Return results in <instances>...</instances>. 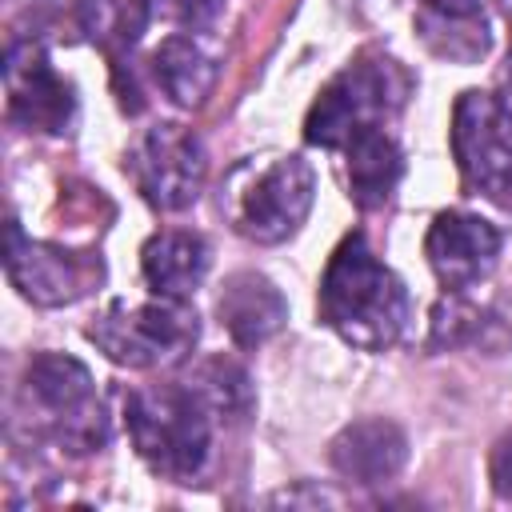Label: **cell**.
I'll return each instance as SVG.
<instances>
[{"label": "cell", "instance_id": "1", "mask_svg": "<svg viewBox=\"0 0 512 512\" xmlns=\"http://www.w3.org/2000/svg\"><path fill=\"white\" fill-rule=\"evenodd\" d=\"M320 320L360 352H384L408 324L400 276L368 248L360 232L344 236L320 280Z\"/></svg>", "mask_w": 512, "mask_h": 512}, {"label": "cell", "instance_id": "2", "mask_svg": "<svg viewBox=\"0 0 512 512\" xmlns=\"http://www.w3.org/2000/svg\"><path fill=\"white\" fill-rule=\"evenodd\" d=\"M124 428L140 460L164 480L188 484L208 464L212 412L184 380L132 388L124 396Z\"/></svg>", "mask_w": 512, "mask_h": 512}, {"label": "cell", "instance_id": "3", "mask_svg": "<svg viewBox=\"0 0 512 512\" xmlns=\"http://www.w3.org/2000/svg\"><path fill=\"white\" fill-rule=\"evenodd\" d=\"M316 196L312 164L296 152L240 160L220 188V212L252 244H284L308 220Z\"/></svg>", "mask_w": 512, "mask_h": 512}, {"label": "cell", "instance_id": "4", "mask_svg": "<svg viewBox=\"0 0 512 512\" xmlns=\"http://www.w3.org/2000/svg\"><path fill=\"white\" fill-rule=\"evenodd\" d=\"M408 92L412 76L404 72V64L380 52H364L328 80L304 120V140L320 148H344L352 136L384 128L404 108Z\"/></svg>", "mask_w": 512, "mask_h": 512}, {"label": "cell", "instance_id": "5", "mask_svg": "<svg viewBox=\"0 0 512 512\" xmlns=\"http://www.w3.org/2000/svg\"><path fill=\"white\" fill-rule=\"evenodd\" d=\"M88 340L120 368H168L180 364L196 340H200V320L188 300H168L156 296L148 304H108L92 324Z\"/></svg>", "mask_w": 512, "mask_h": 512}, {"label": "cell", "instance_id": "6", "mask_svg": "<svg viewBox=\"0 0 512 512\" xmlns=\"http://www.w3.org/2000/svg\"><path fill=\"white\" fill-rule=\"evenodd\" d=\"M124 172L132 176L136 192L152 208L180 212L200 196L204 176H208V156L192 128L152 124L132 140L128 156H124Z\"/></svg>", "mask_w": 512, "mask_h": 512}, {"label": "cell", "instance_id": "7", "mask_svg": "<svg viewBox=\"0 0 512 512\" xmlns=\"http://www.w3.org/2000/svg\"><path fill=\"white\" fill-rule=\"evenodd\" d=\"M24 396L48 416L60 444L72 452H92L108 440L104 408L92 392V372L60 352H40L24 368Z\"/></svg>", "mask_w": 512, "mask_h": 512}, {"label": "cell", "instance_id": "8", "mask_svg": "<svg viewBox=\"0 0 512 512\" xmlns=\"http://www.w3.org/2000/svg\"><path fill=\"white\" fill-rule=\"evenodd\" d=\"M452 156L468 188L504 200L512 192V112L492 92H460L452 104Z\"/></svg>", "mask_w": 512, "mask_h": 512}, {"label": "cell", "instance_id": "9", "mask_svg": "<svg viewBox=\"0 0 512 512\" xmlns=\"http://www.w3.org/2000/svg\"><path fill=\"white\" fill-rule=\"evenodd\" d=\"M4 272L12 288L40 304V308H60L80 296H88L104 280V264L92 252H68L60 244L28 240L20 224H8V252H4Z\"/></svg>", "mask_w": 512, "mask_h": 512}, {"label": "cell", "instance_id": "10", "mask_svg": "<svg viewBox=\"0 0 512 512\" xmlns=\"http://www.w3.org/2000/svg\"><path fill=\"white\" fill-rule=\"evenodd\" d=\"M4 92H8V116L28 132H68L76 116V92L72 84L52 68L48 52L36 40L8 44L4 56Z\"/></svg>", "mask_w": 512, "mask_h": 512}, {"label": "cell", "instance_id": "11", "mask_svg": "<svg viewBox=\"0 0 512 512\" xmlns=\"http://www.w3.org/2000/svg\"><path fill=\"white\" fill-rule=\"evenodd\" d=\"M424 256L448 292H468L492 276L500 260V228L476 212H440L424 236Z\"/></svg>", "mask_w": 512, "mask_h": 512}, {"label": "cell", "instance_id": "12", "mask_svg": "<svg viewBox=\"0 0 512 512\" xmlns=\"http://www.w3.org/2000/svg\"><path fill=\"white\" fill-rule=\"evenodd\" d=\"M328 460L352 484H384L404 468L408 436H404L400 424H392L384 416L352 420L348 428L336 432V440L328 448Z\"/></svg>", "mask_w": 512, "mask_h": 512}, {"label": "cell", "instance_id": "13", "mask_svg": "<svg viewBox=\"0 0 512 512\" xmlns=\"http://www.w3.org/2000/svg\"><path fill=\"white\" fill-rule=\"evenodd\" d=\"M216 316H220L224 332L232 336V344L256 348V344L272 340L284 328L288 304H284L280 288L264 272H232L220 284Z\"/></svg>", "mask_w": 512, "mask_h": 512}, {"label": "cell", "instance_id": "14", "mask_svg": "<svg viewBox=\"0 0 512 512\" xmlns=\"http://www.w3.org/2000/svg\"><path fill=\"white\" fill-rule=\"evenodd\" d=\"M140 272L156 296L188 300L208 272V244L200 232L164 228V232L148 236V244L140 252Z\"/></svg>", "mask_w": 512, "mask_h": 512}, {"label": "cell", "instance_id": "15", "mask_svg": "<svg viewBox=\"0 0 512 512\" xmlns=\"http://www.w3.org/2000/svg\"><path fill=\"white\" fill-rule=\"evenodd\" d=\"M344 152H348V196L356 200V208L364 212L384 208L404 176V156L396 140L384 128H368L352 136Z\"/></svg>", "mask_w": 512, "mask_h": 512}, {"label": "cell", "instance_id": "16", "mask_svg": "<svg viewBox=\"0 0 512 512\" xmlns=\"http://www.w3.org/2000/svg\"><path fill=\"white\" fill-rule=\"evenodd\" d=\"M152 80L176 108H200L216 84V60L192 36H168L152 52Z\"/></svg>", "mask_w": 512, "mask_h": 512}, {"label": "cell", "instance_id": "17", "mask_svg": "<svg viewBox=\"0 0 512 512\" xmlns=\"http://www.w3.org/2000/svg\"><path fill=\"white\" fill-rule=\"evenodd\" d=\"M152 4L148 0H76V24L80 32L108 52L112 64L124 60V52H132L148 28Z\"/></svg>", "mask_w": 512, "mask_h": 512}, {"label": "cell", "instance_id": "18", "mask_svg": "<svg viewBox=\"0 0 512 512\" xmlns=\"http://www.w3.org/2000/svg\"><path fill=\"white\" fill-rule=\"evenodd\" d=\"M184 384L204 400V408H208L216 420H244V416L252 412V380H248V372H244L236 360H228V356H208V360H200V364L188 372Z\"/></svg>", "mask_w": 512, "mask_h": 512}, {"label": "cell", "instance_id": "19", "mask_svg": "<svg viewBox=\"0 0 512 512\" xmlns=\"http://www.w3.org/2000/svg\"><path fill=\"white\" fill-rule=\"evenodd\" d=\"M492 312L460 300V292H448L432 308V348H456V344H480L492 328Z\"/></svg>", "mask_w": 512, "mask_h": 512}, {"label": "cell", "instance_id": "20", "mask_svg": "<svg viewBox=\"0 0 512 512\" xmlns=\"http://www.w3.org/2000/svg\"><path fill=\"white\" fill-rule=\"evenodd\" d=\"M164 4H168V12H172L180 24H188V28L212 24V20L220 16V8H224V0H164Z\"/></svg>", "mask_w": 512, "mask_h": 512}, {"label": "cell", "instance_id": "21", "mask_svg": "<svg viewBox=\"0 0 512 512\" xmlns=\"http://www.w3.org/2000/svg\"><path fill=\"white\" fill-rule=\"evenodd\" d=\"M492 488H496V496L512 500V432L500 436L492 448Z\"/></svg>", "mask_w": 512, "mask_h": 512}, {"label": "cell", "instance_id": "22", "mask_svg": "<svg viewBox=\"0 0 512 512\" xmlns=\"http://www.w3.org/2000/svg\"><path fill=\"white\" fill-rule=\"evenodd\" d=\"M424 12H440V16H480L484 0H420Z\"/></svg>", "mask_w": 512, "mask_h": 512}, {"label": "cell", "instance_id": "23", "mask_svg": "<svg viewBox=\"0 0 512 512\" xmlns=\"http://www.w3.org/2000/svg\"><path fill=\"white\" fill-rule=\"evenodd\" d=\"M332 496H324V492H280L276 496V504H328Z\"/></svg>", "mask_w": 512, "mask_h": 512}, {"label": "cell", "instance_id": "24", "mask_svg": "<svg viewBox=\"0 0 512 512\" xmlns=\"http://www.w3.org/2000/svg\"><path fill=\"white\" fill-rule=\"evenodd\" d=\"M500 100H504V108L512 112V52H508V60H504V72H500Z\"/></svg>", "mask_w": 512, "mask_h": 512}, {"label": "cell", "instance_id": "25", "mask_svg": "<svg viewBox=\"0 0 512 512\" xmlns=\"http://www.w3.org/2000/svg\"><path fill=\"white\" fill-rule=\"evenodd\" d=\"M504 16H508V24H512V0H504Z\"/></svg>", "mask_w": 512, "mask_h": 512}]
</instances>
